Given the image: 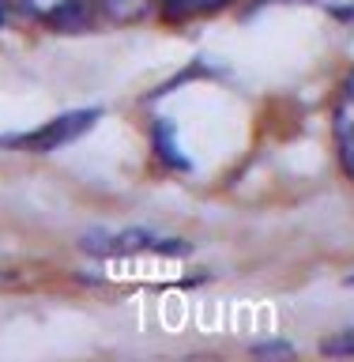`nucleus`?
<instances>
[{
    "mask_svg": "<svg viewBox=\"0 0 354 362\" xmlns=\"http://www.w3.org/2000/svg\"><path fill=\"white\" fill-rule=\"evenodd\" d=\"M23 8L53 27H76L83 19V0H23Z\"/></svg>",
    "mask_w": 354,
    "mask_h": 362,
    "instance_id": "nucleus-4",
    "label": "nucleus"
},
{
    "mask_svg": "<svg viewBox=\"0 0 354 362\" xmlns=\"http://www.w3.org/2000/svg\"><path fill=\"white\" fill-rule=\"evenodd\" d=\"M166 8V16H177V19H189V16H203V11H219L226 8L230 0H158Z\"/></svg>",
    "mask_w": 354,
    "mask_h": 362,
    "instance_id": "nucleus-6",
    "label": "nucleus"
},
{
    "mask_svg": "<svg viewBox=\"0 0 354 362\" xmlns=\"http://www.w3.org/2000/svg\"><path fill=\"white\" fill-rule=\"evenodd\" d=\"M321 355H328V358H347V355H354V332H336V336L321 339Z\"/></svg>",
    "mask_w": 354,
    "mask_h": 362,
    "instance_id": "nucleus-7",
    "label": "nucleus"
},
{
    "mask_svg": "<svg viewBox=\"0 0 354 362\" xmlns=\"http://www.w3.org/2000/svg\"><path fill=\"white\" fill-rule=\"evenodd\" d=\"M79 249L90 257H132V253H166V257H181L189 253V245L181 238H158L143 226H129V230H90L79 238Z\"/></svg>",
    "mask_w": 354,
    "mask_h": 362,
    "instance_id": "nucleus-1",
    "label": "nucleus"
},
{
    "mask_svg": "<svg viewBox=\"0 0 354 362\" xmlns=\"http://www.w3.org/2000/svg\"><path fill=\"white\" fill-rule=\"evenodd\" d=\"M98 121V110H72V113H61V117L45 121L42 129H34L27 136H19V140H11L16 147L23 151H34V155H45V151H57V147L79 140L90 124Z\"/></svg>",
    "mask_w": 354,
    "mask_h": 362,
    "instance_id": "nucleus-2",
    "label": "nucleus"
},
{
    "mask_svg": "<svg viewBox=\"0 0 354 362\" xmlns=\"http://www.w3.org/2000/svg\"><path fill=\"white\" fill-rule=\"evenodd\" d=\"M0 19H4V16H0Z\"/></svg>",
    "mask_w": 354,
    "mask_h": 362,
    "instance_id": "nucleus-9",
    "label": "nucleus"
},
{
    "mask_svg": "<svg viewBox=\"0 0 354 362\" xmlns=\"http://www.w3.org/2000/svg\"><path fill=\"white\" fill-rule=\"evenodd\" d=\"M290 351H294L290 344H256L253 355H268L271 358V355H290Z\"/></svg>",
    "mask_w": 354,
    "mask_h": 362,
    "instance_id": "nucleus-8",
    "label": "nucleus"
},
{
    "mask_svg": "<svg viewBox=\"0 0 354 362\" xmlns=\"http://www.w3.org/2000/svg\"><path fill=\"white\" fill-rule=\"evenodd\" d=\"M102 8H106V16L117 19V23H140V19H147V11H151V0H102Z\"/></svg>",
    "mask_w": 354,
    "mask_h": 362,
    "instance_id": "nucleus-5",
    "label": "nucleus"
},
{
    "mask_svg": "<svg viewBox=\"0 0 354 362\" xmlns=\"http://www.w3.org/2000/svg\"><path fill=\"white\" fill-rule=\"evenodd\" d=\"M336 144H339V158H343L347 174L354 177V72L343 79L336 98Z\"/></svg>",
    "mask_w": 354,
    "mask_h": 362,
    "instance_id": "nucleus-3",
    "label": "nucleus"
}]
</instances>
